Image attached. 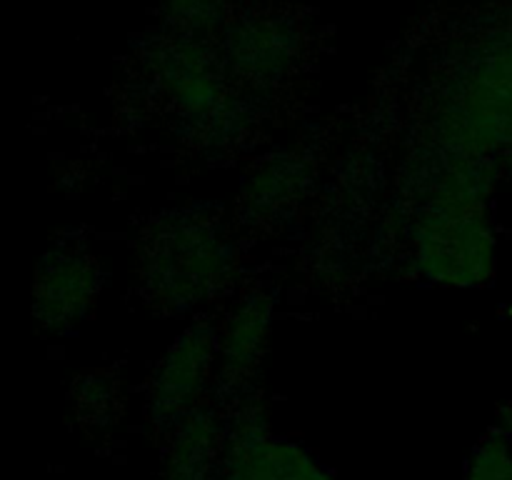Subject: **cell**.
Returning <instances> with one entry per match:
<instances>
[{"mask_svg": "<svg viewBox=\"0 0 512 480\" xmlns=\"http://www.w3.org/2000/svg\"><path fill=\"white\" fill-rule=\"evenodd\" d=\"M220 330L210 320L188 325L155 368L148 385V423L163 438L190 410L203 405L205 388L215 383Z\"/></svg>", "mask_w": 512, "mask_h": 480, "instance_id": "277c9868", "label": "cell"}, {"mask_svg": "<svg viewBox=\"0 0 512 480\" xmlns=\"http://www.w3.org/2000/svg\"><path fill=\"white\" fill-rule=\"evenodd\" d=\"M103 288L100 260L75 240H60L35 265L33 320L48 335H65L88 318Z\"/></svg>", "mask_w": 512, "mask_h": 480, "instance_id": "5b68a950", "label": "cell"}, {"mask_svg": "<svg viewBox=\"0 0 512 480\" xmlns=\"http://www.w3.org/2000/svg\"><path fill=\"white\" fill-rule=\"evenodd\" d=\"M158 480H220L225 428L215 405H198L163 435Z\"/></svg>", "mask_w": 512, "mask_h": 480, "instance_id": "52a82bcc", "label": "cell"}, {"mask_svg": "<svg viewBox=\"0 0 512 480\" xmlns=\"http://www.w3.org/2000/svg\"><path fill=\"white\" fill-rule=\"evenodd\" d=\"M223 428L220 480H335L303 445L270 433L258 395L248 393L223 408Z\"/></svg>", "mask_w": 512, "mask_h": 480, "instance_id": "3957f363", "label": "cell"}, {"mask_svg": "<svg viewBox=\"0 0 512 480\" xmlns=\"http://www.w3.org/2000/svg\"><path fill=\"white\" fill-rule=\"evenodd\" d=\"M413 238L420 273L433 283L475 288L493 273L495 235L485 208H418Z\"/></svg>", "mask_w": 512, "mask_h": 480, "instance_id": "7a4b0ae2", "label": "cell"}, {"mask_svg": "<svg viewBox=\"0 0 512 480\" xmlns=\"http://www.w3.org/2000/svg\"><path fill=\"white\" fill-rule=\"evenodd\" d=\"M123 385L108 370L75 375L70 385V415L85 435H105L123 418Z\"/></svg>", "mask_w": 512, "mask_h": 480, "instance_id": "9c48e42d", "label": "cell"}, {"mask_svg": "<svg viewBox=\"0 0 512 480\" xmlns=\"http://www.w3.org/2000/svg\"><path fill=\"white\" fill-rule=\"evenodd\" d=\"M465 480H512V445L508 433L490 430L475 445L465 468Z\"/></svg>", "mask_w": 512, "mask_h": 480, "instance_id": "30bf717a", "label": "cell"}, {"mask_svg": "<svg viewBox=\"0 0 512 480\" xmlns=\"http://www.w3.org/2000/svg\"><path fill=\"white\" fill-rule=\"evenodd\" d=\"M310 178V163L298 153L275 155L238 195V215L243 213L245 223L258 225L283 218L303 198Z\"/></svg>", "mask_w": 512, "mask_h": 480, "instance_id": "ba28073f", "label": "cell"}, {"mask_svg": "<svg viewBox=\"0 0 512 480\" xmlns=\"http://www.w3.org/2000/svg\"><path fill=\"white\" fill-rule=\"evenodd\" d=\"M275 300L268 290L253 288L230 308L220 330L215 403L228 408L243 395L253 393V380L265 358L273 328Z\"/></svg>", "mask_w": 512, "mask_h": 480, "instance_id": "8992f818", "label": "cell"}, {"mask_svg": "<svg viewBox=\"0 0 512 480\" xmlns=\"http://www.w3.org/2000/svg\"><path fill=\"white\" fill-rule=\"evenodd\" d=\"M235 243L220 210L188 203L160 210L138 240V280L145 300L165 315H185L225 290Z\"/></svg>", "mask_w": 512, "mask_h": 480, "instance_id": "6da1fadb", "label": "cell"}]
</instances>
